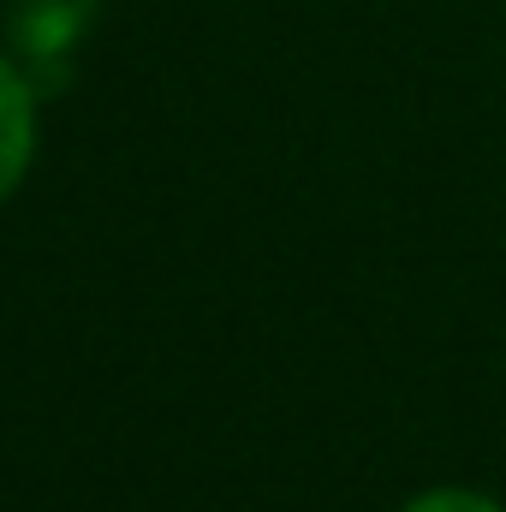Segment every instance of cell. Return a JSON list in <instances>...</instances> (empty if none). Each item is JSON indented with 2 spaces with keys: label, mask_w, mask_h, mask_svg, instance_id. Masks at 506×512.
<instances>
[{
  "label": "cell",
  "mask_w": 506,
  "mask_h": 512,
  "mask_svg": "<svg viewBox=\"0 0 506 512\" xmlns=\"http://www.w3.org/2000/svg\"><path fill=\"white\" fill-rule=\"evenodd\" d=\"M102 0H12L6 30L18 48V72L30 78V90H60L66 84V54L78 48V36L90 30Z\"/></svg>",
  "instance_id": "1"
},
{
  "label": "cell",
  "mask_w": 506,
  "mask_h": 512,
  "mask_svg": "<svg viewBox=\"0 0 506 512\" xmlns=\"http://www.w3.org/2000/svg\"><path fill=\"white\" fill-rule=\"evenodd\" d=\"M30 155H36V96L30 78L12 60H0V203L18 191Z\"/></svg>",
  "instance_id": "2"
},
{
  "label": "cell",
  "mask_w": 506,
  "mask_h": 512,
  "mask_svg": "<svg viewBox=\"0 0 506 512\" xmlns=\"http://www.w3.org/2000/svg\"><path fill=\"white\" fill-rule=\"evenodd\" d=\"M405 512H501L489 495H477V489H429V495H417Z\"/></svg>",
  "instance_id": "3"
}]
</instances>
